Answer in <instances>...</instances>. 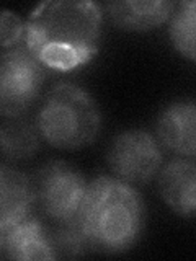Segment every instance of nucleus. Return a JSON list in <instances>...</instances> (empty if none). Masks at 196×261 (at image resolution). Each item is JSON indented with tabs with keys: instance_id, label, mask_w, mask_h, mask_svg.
Here are the masks:
<instances>
[{
	"instance_id": "4468645a",
	"label": "nucleus",
	"mask_w": 196,
	"mask_h": 261,
	"mask_svg": "<svg viewBox=\"0 0 196 261\" xmlns=\"http://www.w3.org/2000/svg\"><path fill=\"white\" fill-rule=\"evenodd\" d=\"M24 27L27 21L21 20L15 12L0 10V46L13 47L24 41Z\"/></svg>"
},
{
	"instance_id": "39448f33",
	"label": "nucleus",
	"mask_w": 196,
	"mask_h": 261,
	"mask_svg": "<svg viewBox=\"0 0 196 261\" xmlns=\"http://www.w3.org/2000/svg\"><path fill=\"white\" fill-rule=\"evenodd\" d=\"M33 186L44 214L57 224H69L79 216L88 183L77 168L56 160L41 167Z\"/></svg>"
},
{
	"instance_id": "9d476101",
	"label": "nucleus",
	"mask_w": 196,
	"mask_h": 261,
	"mask_svg": "<svg viewBox=\"0 0 196 261\" xmlns=\"http://www.w3.org/2000/svg\"><path fill=\"white\" fill-rule=\"evenodd\" d=\"M36 194L31 179L12 167L0 165V232L31 214Z\"/></svg>"
},
{
	"instance_id": "f03ea898",
	"label": "nucleus",
	"mask_w": 196,
	"mask_h": 261,
	"mask_svg": "<svg viewBox=\"0 0 196 261\" xmlns=\"http://www.w3.org/2000/svg\"><path fill=\"white\" fill-rule=\"evenodd\" d=\"M77 224L90 250L126 251L139 240L144 227V202L133 185L113 176L88 183Z\"/></svg>"
},
{
	"instance_id": "2eb2a0df",
	"label": "nucleus",
	"mask_w": 196,
	"mask_h": 261,
	"mask_svg": "<svg viewBox=\"0 0 196 261\" xmlns=\"http://www.w3.org/2000/svg\"><path fill=\"white\" fill-rule=\"evenodd\" d=\"M2 233V232H0ZM2 248H4V235H0V251H2Z\"/></svg>"
},
{
	"instance_id": "ddd939ff",
	"label": "nucleus",
	"mask_w": 196,
	"mask_h": 261,
	"mask_svg": "<svg viewBox=\"0 0 196 261\" xmlns=\"http://www.w3.org/2000/svg\"><path fill=\"white\" fill-rule=\"evenodd\" d=\"M194 15L196 4L193 0H183L174 7L170 15V39L177 51L188 61L196 59L194 49Z\"/></svg>"
},
{
	"instance_id": "20e7f679",
	"label": "nucleus",
	"mask_w": 196,
	"mask_h": 261,
	"mask_svg": "<svg viewBox=\"0 0 196 261\" xmlns=\"http://www.w3.org/2000/svg\"><path fill=\"white\" fill-rule=\"evenodd\" d=\"M47 73L24 41L0 54V114L21 118L38 100Z\"/></svg>"
},
{
	"instance_id": "423d86ee",
	"label": "nucleus",
	"mask_w": 196,
	"mask_h": 261,
	"mask_svg": "<svg viewBox=\"0 0 196 261\" xmlns=\"http://www.w3.org/2000/svg\"><path fill=\"white\" fill-rule=\"evenodd\" d=\"M106 159L118 179L144 185L157 175L163 155L152 134L142 129H128L114 136Z\"/></svg>"
},
{
	"instance_id": "6e6552de",
	"label": "nucleus",
	"mask_w": 196,
	"mask_h": 261,
	"mask_svg": "<svg viewBox=\"0 0 196 261\" xmlns=\"http://www.w3.org/2000/svg\"><path fill=\"white\" fill-rule=\"evenodd\" d=\"M159 193L167 206L182 217L196 212V165L193 159H175L159 175Z\"/></svg>"
},
{
	"instance_id": "0eeeda50",
	"label": "nucleus",
	"mask_w": 196,
	"mask_h": 261,
	"mask_svg": "<svg viewBox=\"0 0 196 261\" xmlns=\"http://www.w3.org/2000/svg\"><path fill=\"white\" fill-rule=\"evenodd\" d=\"M196 105L193 98L170 103L157 119L160 144L182 157L193 159L196 152Z\"/></svg>"
},
{
	"instance_id": "f8f14e48",
	"label": "nucleus",
	"mask_w": 196,
	"mask_h": 261,
	"mask_svg": "<svg viewBox=\"0 0 196 261\" xmlns=\"http://www.w3.org/2000/svg\"><path fill=\"white\" fill-rule=\"evenodd\" d=\"M39 137L36 124L23 118H13L0 130V147L8 159L27 160L38 152Z\"/></svg>"
},
{
	"instance_id": "1a4fd4ad",
	"label": "nucleus",
	"mask_w": 196,
	"mask_h": 261,
	"mask_svg": "<svg viewBox=\"0 0 196 261\" xmlns=\"http://www.w3.org/2000/svg\"><path fill=\"white\" fill-rule=\"evenodd\" d=\"M4 250L8 258L16 261H47L57 258L51 235L33 214L4 232Z\"/></svg>"
},
{
	"instance_id": "7ed1b4c3",
	"label": "nucleus",
	"mask_w": 196,
	"mask_h": 261,
	"mask_svg": "<svg viewBox=\"0 0 196 261\" xmlns=\"http://www.w3.org/2000/svg\"><path fill=\"white\" fill-rule=\"evenodd\" d=\"M35 124L49 145L61 150H77L98 137L102 116L96 101L85 88L61 82L44 96Z\"/></svg>"
},
{
	"instance_id": "9b49d317",
	"label": "nucleus",
	"mask_w": 196,
	"mask_h": 261,
	"mask_svg": "<svg viewBox=\"0 0 196 261\" xmlns=\"http://www.w3.org/2000/svg\"><path fill=\"white\" fill-rule=\"evenodd\" d=\"M174 7L175 4L167 0H116L106 5V10L121 30L151 31L170 18Z\"/></svg>"
},
{
	"instance_id": "f257e3e1",
	"label": "nucleus",
	"mask_w": 196,
	"mask_h": 261,
	"mask_svg": "<svg viewBox=\"0 0 196 261\" xmlns=\"http://www.w3.org/2000/svg\"><path fill=\"white\" fill-rule=\"evenodd\" d=\"M102 7L90 0L43 2L30 13L24 44L49 70L70 72L96 56Z\"/></svg>"
}]
</instances>
